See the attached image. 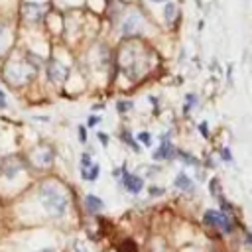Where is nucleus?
Listing matches in <instances>:
<instances>
[{
  "label": "nucleus",
  "instance_id": "obj_6",
  "mask_svg": "<svg viewBox=\"0 0 252 252\" xmlns=\"http://www.w3.org/2000/svg\"><path fill=\"white\" fill-rule=\"evenodd\" d=\"M122 185H124V189H126L128 193L138 195V193L144 189V179L138 177V175H134V173H130V171L126 169V165H124V167H122Z\"/></svg>",
  "mask_w": 252,
  "mask_h": 252
},
{
  "label": "nucleus",
  "instance_id": "obj_25",
  "mask_svg": "<svg viewBox=\"0 0 252 252\" xmlns=\"http://www.w3.org/2000/svg\"><path fill=\"white\" fill-rule=\"evenodd\" d=\"M100 122V116H96V114H93L91 118H89V122H87V126H96Z\"/></svg>",
  "mask_w": 252,
  "mask_h": 252
},
{
  "label": "nucleus",
  "instance_id": "obj_16",
  "mask_svg": "<svg viewBox=\"0 0 252 252\" xmlns=\"http://www.w3.org/2000/svg\"><path fill=\"white\" fill-rule=\"evenodd\" d=\"M120 138H122V140H124V142H126V144H130V146H132V150H134V152H140V146H138V144H136V140H134V138H132V134H130V132H124V134H122V136H120Z\"/></svg>",
  "mask_w": 252,
  "mask_h": 252
},
{
  "label": "nucleus",
  "instance_id": "obj_5",
  "mask_svg": "<svg viewBox=\"0 0 252 252\" xmlns=\"http://www.w3.org/2000/svg\"><path fill=\"white\" fill-rule=\"evenodd\" d=\"M45 75L51 83H63L67 79V67L57 59H49L45 67Z\"/></svg>",
  "mask_w": 252,
  "mask_h": 252
},
{
  "label": "nucleus",
  "instance_id": "obj_3",
  "mask_svg": "<svg viewBox=\"0 0 252 252\" xmlns=\"http://www.w3.org/2000/svg\"><path fill=\"white\" fill-rule=\"evenodd\" d=\"M203 222H205V224H209V226H215V228L222 230L224 234H230V232L234 230L232 220H230V219H228V215H226V213H222V211H213V209L205 211V215H203Z\"/></svg>",
  "mask_w": 252,
  "mask_h": 252
},
{
  "label": "nucleus",
  "instance_id": "obj_24",
  "mask_svg": "<svg viewBox=\"0 0 252 252\" xmlns=\"http://www.w3.org/2000/svg\"><path fill=\"white\" fill-rule=\"evenodd\" d=\"M96 138L100 140V144H102V146H108V136H106V132H98V134H96Z\"/></svg>",
  "mask_w": 252,
  "mask_h": 252
},
{
  "label": "nucleus",
  "instance_id": "obj_1",
  "mask_svg": "<svg viewBox=\"0 0 252 252\" xmlns=\"http://www.w3.org/2000/svg\"><path fill=\"white\" fill-rule=\"evenodd\" d=\"M37 199L51 217H63L67 213V197L53 183H43L37 189Z\"/></svg>",
  "mask_w": 252,
  "mask_h": 252
},
{
  "label": "nucleus",
  "instance_id": "obj_19",
  "mask_svg": "<svg viewBox=\"0 0 252 252\" xmlns=\"http://www.w3.org/2000/svg\"><path fill=\"white\" fill-rule=\"evenodd\" d=\"M136 138H138V142H142L144 146H150V144H152L150 132H140V134H136Z\"/></svg>",
  "mask_w": 252,
  "mask_h": 252
},
{
  "label": "nucleus",
  "instance_id": "obj_29",
  "mask_svg": "<svg viewBox=\"0 0 252 252\" xmlns=\"http://www.w3.org/2000/svg\"><path fill=\"white\" fill-rule=\"evenodd\" d=\"M35 252H55V248H41V250H35Z\"/></svg>",
  "mask_w": 252,
  "mask_h": 252
},
{
  "label": "nucleus",
  "instance_id": "obj_28",
  "mask_svg": "<svg viewBox=\"0 0 252 252\" xmlns=\"http://www.w3.org/2000/svg\"><path fill=\"white\" fill-rule=\"evenodd\" d=\"M246 242L252 244V232H246Z\"/></svg>",
  "mask_w": 252,
  "mask_h": 252
},
{
  "label": "nucleus",
  "instance_id": "obj_7",
  "mask_svg": "<svg viewBox=\"0 0 252 252\" xmlns=\"http://www.w3.org/2000/svg\"><path fill=\"white\" fill-rule=\"evenodd\" d=\"M175 154V148H173V144L169 142V138L167 136H163L161 138V144L158 146V150L152 154V158L154 159H167V158H171Z\"/></svg>",
  "mask_w": 252,
  "mask_h": 252
},
{
  "label": "nucleus",
  "instance_id": "obj_22",
  "mask_svg": "<svg viewBox=\"0 0 252 252\" xmlns=\"http://www.w3.org/2000/svg\"><path fill=\"white\" fill-rule=\"evenodd\" d=\"M199 132H201L203 138H209V124L207 122H201L199 124Z\"/></svg>",
  "mask_w": 252,
  "mask_h": 252
},
{
  "label": "nucleus",
  "instance_id": "obj_15",
  "mask_svg": "<svg viewBox=\"0 0 252 252\" xmlns=\"http://www.w3.org/2000/svg\"><path fill=\"white\" fill-rule=\"evenodd\" d=\"M175 154H177V156H179L183 161H187V163H193V165H199V159H197L193 154H187V152H183V150H177Z\"/></svg>",
  "mask_w": 252,
  "mask_h": 252
},
{
  "label": "nucleus",
  "instance_id": "obj_21",
  "mask_svg": "<svg viewBox=\"0 0 252 252\" xmlns=\"http://www.w3.org/2000/svg\"><path fill=\"white\" fill-rule=\"evenodd\" d=\"M209 189H211L213 197L217 199V197L220 195V191H219V179H211V185H209Z\"/></svg>",
  "mask_w": 252,
  "mask_h": 252
},
{
  "label": "nucleus",
  "instance_id": "obj_27",
  "mask_svg": "<svg viewBox=\"0 0 252 252\" xmlns=\"http://www.w3.org/2000/svg\"><path fill=\"white\" fill-rule=\"evenodd\" d=\"M150 193H152V195H161V193H163V189H161V187H152V189H150Z\"/></svg>",
  "mask_w": 252,
  "mask_h": 252
},
{
  "label": "nucleus",
  "instance_id": "obj_10",
  "mask_svg": "<svg viewBox=\"0 0 252 252\" xmlns=\"http://www.w3.org/2000/svg\"><path fill=\"white\" fill-rule=\"evenodd\" d=\"M173 185H175L177 189H181V191H187V193L195 189V183H193V179H191L187 173H177V177H175Z\"/></svg>",
  "mask_w": 252,
  "mask_h": 252
},
{
  "label": "nucleus",
  "instance_id": "obj_18",
  "mask_svg": "<svg viewBox=\"0 0 252 252\" xmlns=\"http://www.w3.org/2000/svg\"><path fill=\"white\" fill-rule=\"evenodd\" d=\"M185 100H187V104H185V108H183V110H185V112H189V110L195 106V102H197V94H193V93H191V94H187V96H185Z\"/></svg>",
  "mask_w": 252,
  "mask_h": 252
},
{
  "label": "nucleus",
  "instance_id": "obj_30",
  "mask_svg": "<svg viewBox=\"0 0 252 252\" xmlns=\"http://www.w3.org/2000/svg\"><path fill=\"white\" fill-rule=\"evenodd\" d=\"M152 2H165V0H152Z\"/></svg>",
  "mask_w": 252,
  "mask_h": 252
},
{
  "label": "nucleus",
  "instance_id": "obj_17",
  "mask_svg": "<svg viewBox=\"0 0 252 252\" xmlns=\"http://www.w3.org/2000/svg\"><path fill=\"white\" fill-rule=\"evenodd\" d=\"M132 106H134V104H132L130 100H118V102H116V110H118L120 114H124V112H128V110H130Z\"/></svg>",
  "mask_w": 252,
  "mask_h": 252
},
{
  "label": "nucleus",
  "instance_id": "obj_9",
  "mask_svg": "<svg viewBox=\"0 0 252 252\" xmlns=\"http://www.w3.org/2000/svg\"><path fill=\"white\" fill-rule=\"evenodd\" d=\"M33 159H35L37 165L47 167V165H51V161H53V150H51V148H37L35 154H33Z\"/></svg>",
  "mask_w": 252,
  "mask_h": 252
},
{
  "label": "nucleus",
  "instance_id": "obj_23",
  "mask_svg": "<svg viewBox=\"0 0 252 252\" xmlns=\"http://www.w3.org/2000/svg\"><path fill=\"white\" fill-rule=\"evenodd\" d=\"M220 158H222L224 161H232V154H230V150H228V148H222V150H220Z\"/></svg>",
  "mask_w": 252,
  "mask_h": 252
},
{
  "label": "nucleus",
  "instance_id": "obj_4",
  "mask_svg": "<svg viewBox=\"0 0 252 252\" xmlns=\"http://www.w3.org/2000/svg\"><path fill=\"white\" fill-rule=\"evenodd\" d=\"M45 12H47L45 4H39V2H24L22 4V18L28 24H39L43 20Z\"/></svg>",
  "mask_w": 252,
  "mask_h": 252
},
{
  "label": "nucleus",
  "instance_id": "obj_14",
  "mask_svg": "<svg viewBox=\"0 0 252 252\" xmlns=\"http://www.w3.org/2000/svg\"><path fill=\"white\" fill-rule=\"evenodd\" d=\"M163 16H165V22H173L175 20V16H177V6L175 4H167L165 8H163Z\"/></svg>",
  "mask_w": 252,
  "mask_h": 252
},
{
  "label": "nucleus",
  "instance_id": "obj_11",
  "mask_svg": "<svg viewBox=\"0 0 252 252\" xmlns=\"http://www.w3.org/2000/svg\"><path fill=\"white\" fill-rule=\"evenodd\" d=\"M98 173H100V167H98V163H91V165H87V167H81V177L85 179V181H96V177H98Z\"/></svg>",
  "mask_w": 252,
  "mask_h": 252
},
{
  "label": "nucleus",
  "instance_id": "obj_12",
  "mask_svg": "<svg viewBox=\"0 0 252 252\" xmlns=\"http://www.w3.org/2000/svg\"><path fill=\"white\" fill-rule=\"evenodd\" d=\"M85 205H87V211H89V213H100V211L104 209V203H102L96 195H93V193L85 197Z\"/></svg>",
  "mask_w": 252,
  "mask_h": 252
},
{
  "label": "nucleus",
  "instance_id": "obj_13",
  "mask_svg": "<svg viewBox=\"0 0 252 252\" xmlns=\"http://www.w3.org/2000/svg\"><path fill=\"white\" fill-rule=\"evenodd\" d=\"M20 169H22V165H16V163H14V158L6 159V163H4V175H6V177H14Z\"/></svg>",
  "mask_w": 252,
  "mask_h": 252
},
{
  "label": "nucleus",
  "instance_id": "obj_26",
  "mask_svg": "<svg viewBox=\"0 0 252 252\" xmlns=\"http://www.w3.org/2000/svg\"><path fill=\"white\" fill-rule=\"evenodd\" d=\"M79 140L85 144L87 142V130H85V126H79Z\"/></svg>",
  "mask_w": 252,
  "mask_h": 252
},
{
  "label": "nucleus",
  "instance_id": "obj_20",
  "mask_svg": "<svg viewBox=\"0 0 252 252\" xmlns=\"http://www.w3.org/2000/svg\"><path fill=\"white\" fill-rule=\"evenodd\" d=\"M6 37H8V32H6V28L0 24V53H2L4 47H6Z\"/></svg>",
  "mask_w": 252,
  "mask_h": 252
},
{
  "label": "nucleus",
  "instance_id": "obj_8",
  "mask_svg": "<svg viewBox=\"0 0 252 252\" xmlns=\"http://www.w3.org/2000/svg\"><path fill=\"white\" fill-rule=\"evenodd\" d=\"M140 30H142V20H140V16H138V14H130V16L124 20L122 33H124V35H132V33H136V32H140Z\"/></svg>",
  "mask_w": 252,
  "mask_h": 252
},
{
  "label": "nucleus",
  "instance_id": "obj_2",
  "mask_svg": "<svg viewBox=\"0 0 252 252\" xmlns=\"http://www.w3.org/2000/svg\"><path fill=\"white\" fill-rule=\"evenodd\" d=\"M35 67H30L26 61H12L6 65V79L14 85H20V83H26L33 77V71Z\"/></svg>",
  "mask_w": 252,
  "mask_h": 252
}]
</instances>
